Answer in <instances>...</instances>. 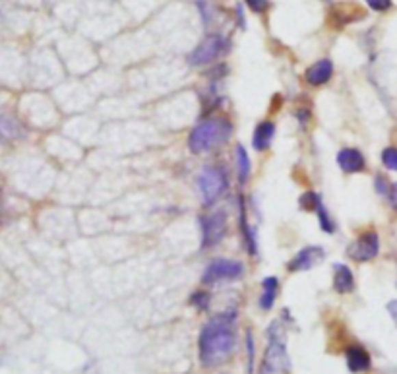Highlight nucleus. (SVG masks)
Segmentation results:
<instances>
[{"label": "nucleus", "instance_id": "9d476101", "mask_svg": "<svg viewBox=\"0 0 397 374\" xmlns=\"http://www.w3.org/2000/svg\"><path fill=\"white\" fill-rule=\"evenodd\" d=\"M238 210H240V233H242V240H244V250L250 256H258V231L248 223L244 196H240V200H238Z\"/></svg>", "mask_w": 397, "mask_h": 374}, {"label": "nucleus", "instance_id": "b1692460", "mask_svg": "<svg viewBox=\"0 0 397 374\" xmlns=\"http://www.w3.org/2000/svg\"><path fill=\"white\" fill-rule=\"evenodd\" d=\"M246 2V6H248L250 10L256 12V14H261V12H266L270 8V0H244Z\"/></svg>", "mask_w": 397, "mask_h": 374}, {"label": "nucleus", "instance_id": "bb28decb", "mask_svg": "<svg viewBox=\"0 0 397 374\" xmlns=\"http://www.w3.org/2000/svg\"><path fill=\"white\" fill-rule=\"evenodd\" d=\"M386 308H387V312H389V316L394 318V322H396V326H397V299L396 301H389Z\"/></svg>", "mask_w": 397, "mask_h": 374}, {"label": "nucleus", "instance_id": "f03ea898", "mask_svg": "<svg viewBox=\"0 0 397 374\" xmlns=\"http://www.w3.org/2000/svg\"><path fill=\"white\" fill-rule=\"evenodd\" d=\"M233 134V125L223 116H214L194 126L188 136V148L192 153H207L212 149L221 148Z\"/></svg>", "mask_w": 397, "mask_h": 374}, {"label": "nucleus", "instance_id": "f8f14e48", "mask_svg": "<svg viewBox=\"0 0 397 374\" xmlns=\"http://www.w3.org/2000/svg\"><path fill=\"white\" fill-rule=\"evenodd\" d=\"M331 76H333V62L329 58H320L312 66H308L305 72V79L312 88H320V86L328 84Z\"/></svg>", "mask_w": 397, "mask_h": 374}, {"label": "nucleus", "instance_id": "7ed1b4c3", "mask_svg": "<svg viewBox=\"0 0 397 374\" xmlns=\"http://www.w3.org/2000/svg\"><path fill=\"white\" fill-rule=\"evenodd\" d=\"M260 373L264 374H289L291 373V357L287 351V338L281 320H275L268 328V349L264 355Z\"/></svg>", "mask_w": 397, "mask_h": 374}, {"label": "nucleus", "instance_id": "4be33fe9", "mask_svg": "<svg viewBox=\"0 0 397 374\" xmlns=\"http://www.w3.org/2000/svg\"><path fill=\"white\" fill-rule=\"evenodd\" d=\"M246 353H248V364H246V369H248V374H254L256 345H254V336H252V332H248V334H246Z\"/></svg>", "mask_w": 397, "mask_h": 374}, {"label": "nucleus", "instance_id": "4468645a", "mask_svg": "<svg viewBox=\"0 0 397 374\" xmlns=\"http://www.w3.org/2000/svg\"><path fill=\"white\" fill-rule=\"evenodd\" d=\"M333 289L340 295L355 291V275L347 264H333Z\"/></svg>", "mask_w": 397, "mask_h": 374}, {"label": "nucleus", "instance_id": "412c9836", "mask_svg": "<svg viewBox=\"0 0 397 374\" xmlns=\"http://www.w3.org/2000/svg\"><path fill=\"white\" fill-rule=\"evenodd\" d=\"M209 303H212V295L207 291H194L192 297H190V305L196 310H207Z\"/></svg>", "mask_w": 397, "mask_h": 374}, {"label": "nucleus", "instance_id": "6e6552de", "mask_svg": "<svg viewBox=\"0 0 397 374\" xmlns=\"http://www.w3.org/2000/svg\"><path fill=\"white\" fill-rule=\"evenodd\" d=\"M378 252H380V237L376 231L370 229L353 240L347 249V256L355 262H370L378 256Z\"/></svg>", "mask_w": 397, "mask_h": 374}, {"label": "nucleus", "instance_id": "393cba45", "mask_svg": "<svg viewBox=\"0 0 397 374\" xmlns=\"http://www.w3.org/2000/svg\"><path fill=\"white\" fill-rule=\"evenodd\" d=\"M374 186H376V192H378V194H382V196H389V190H392V186L387 184L386 177L378 175V177H376Z\"/></svg>", "mask_w": 397, "mask_h": 374}, {"label": "nucleus", "instance_id": "20e7f679", "mask_svg": "<svg viewBox=\"0 0 397 374\" xmlns=\"http://www.w3.org/2000/svg\"><path fill=\"white\" fill-rule=\"evenodd\" d=\"M196 182H198L200 194L204 198V204H214L229 188L227 171L223 169V167H219V165H207V167L200 171Z\"/></svg>", "mask_w": 397, "mask_h": 374}, {"label": "nucleus", "instance_id": "aec40b11", "mask_svg": "<svg viewBox=\"0 0 397 374\" xmlns=\"http://www.w3.org/2000/svg\"><path fill=\"white\" fill-rule=\"evenodd\" d=\"M316 214H318V223H320V229L331 235V233L335 231V221H333V219H331V216H329L328 208L322 204L320 208H318Z\"/></svg>", "mask_w": 397, "mask_h": 374}, {"label": "nucleus", "instance_id": "39448f33", "mask_svg": "<svg viewBox=\"0 0 397 374\" xmlns=\"http://www.w3.org/2000/svg\"><path fill=\"white\" fill-rule=\"evenodd\" d=\"M200 229H202V249L217 247L227 235V214L223 210L209 212L200 216Z\"/></svg>", "mask_w": 397, "mask_h": 374}, {"label": "nucleus", "instance_id": "5701e85b", "mask_svg": "<svg viewBox=\"0 0 397 374\" xmlns=\"http://www.w3.org/2000/svg\"><path fill=\"white\" fill-rule=\"evenodd\" d=\"M382 163L389 171H397V148H386L382 151Z\"/></svg>", "mask_w": 397, "mask_h": 374}, {"label": "nucleus", "instance_id": "9b49d317", "mask_svg": "<svg viewBox=\"0 0 397 374\" xmlns=\"http://www.w3.org/2000/svg\"><path fill=\"white\" fill-rule=\"evenodd\" d=\"M337 165L343 173H363L366 169V159L363 151L357 148H343L337 151Z\"/></svg>", "mask_w": 397, "mask_h": 374}, {"label": "nucleus", "instance_id": "423d86ee", "mask_svg": "<svg viewBox=\"0 0 397 374\" xmlns=\"http://www.w3.org/2000/svg\"><path fill=\"white\" fill-rule=\"evenodd\" d=\"M229 49V39L223 37L221 34H212L205 37L204 41L200 45L194 49L190 53V64L192 66H205L209 62H214L216 58H219L221 55H225Z\"/></svg>", "mask_w": 397, "mask_h": 374}, {"label": "nucleus", "instance_id": "0eeeda50", "mask_svg": "<svg viewBox=\"0 0 397 374\" xmlns=\"http://www.w3.org/2000/svg\"><path fill=\"white\" fill-rule=\"evenodd\" d=\"M244 273L242 262L231 260V258H217L205 268L202 282L207 285L221 284V282H237Z\"/></svg>", "mask_w": 397, "mask_h": 374}, {"label": "nucleus", "instance_id": "dca6fc26", "mask_svg": "<svg viewBox=\"0 0 397 374\" xmlns=\"http://www.w3.org/2000/svg\"><path fill=\"white\" fill-rule=\"evenodd\" d=\"M279 279L275 275H268L264 282H261V295L258 305L261 310H272V306L275 305L277 297H279Z\"/></svg>", "mask_w": 397, "mask_h": 374}, {"label": "nucleus", "instance_id": "cd10ccee", "mask_svg": "<svg viewBox=\"0 0 397 374\" xmlns=\"http://www.w3.org/2000/svg\"><path fill=\"white\" fill-rule=\"evenodd\" d=\"M389 202H392V208L397 212V182L392 184V190H389Z\"/></svg>", "mask_w": 397, "mask_h": 374}, {"label": "nucleus", "instance_id": "2eb2a0df", "mask_svg": "<svg viewBox=\"0 0 397 374\" xmlns=\"http://www.w3.org/2000/svg\"><path fill=\"white\" fill-rule=\"evenodd\" d=\"M273 138H275V125H273L272 121H261L260 125L256 126V130H254L252 146L258 151H266L273 144Z\"/></svg>", "mask_w": 397, "mask_h": 374}, {"label": "nucleus", "instance_id": "f257e3e1", "mask_svg": "<svg viewBox=\"0 0 397 374\" xmlns=\"http://www.w3.org/2000/svg\"><path fill=\"white\" fill-rule=\"evenodd\" d=\"M237 347V316L235 312H221L214 316L200 332L198 355L205 369H217L231 361Z\"/></svg>", "mask_w": 397, "mask_h": 374}, {"label": "nucleus", "instance_id": "1a4fd4ad", "mask_svg": "<svg viewBox=\"0 0 397 374\" xmlns=\"http://www.w3.org/2000/svg\"><path fill=\"white\" fill-rule=\"evenodd\" d=\"M326 256V250L320 245H308L305 249H300L295 256L291 258V262L287 264V270L289 272H307L312 270L318 262L324 260Z\"/></svg>", "mask_w": 397, "mask_h": 374}, {"label": "nucleus", "instance_id": "a211bd4d", "mask_svg": "<svg viewBox=\"0 0 397 374\" xmlns=\"http://www.w3.org/2000/svg\"><path fill=\"white\" fill-rule=\"evenodd\" d=\"M235 158H237V171H238V182L240 184H246L250 179V158L246 153L244 146L238 144L237 149H235Z\"/></svg>", "mask_w": 397, "mask_h": 374}, {"label": "nucleus", "instance_id": "ddd939ff", "mask_svg": "<svg viewBox=\"0 0 397 374\" xmlns=\"http://www.w3.org/2000/svg\"><path fill=\"white\" fill-rule=\"evenodd\" d=\"M345 361H347V369L355 374L366 373V371H370V366H372L370 355H368V351H366L364 347H361V345H351V347H347V351H345Z\"/></svg>", "mask_w": 397, "mask_h": 374}, {"label": "nucleus", "instance_id": "a878e982", "mask_svg": "<svg viewBox=\"0 0 397 374\" xmlns=\"http://www.w3.org/2000/svg\"><path fill=\"white\" fill-rule=\"evenodd\" d=\"M364 2L376 12H386L392 6V0H364Z\"/></svg>", "mask_w": 397, "mask_h": 374}, {"label": "nucleus", "instance_id": "f3484780", "mask_svg": "<svg viewBox=\"0 0 397 374\" xmlns=\"http://www.w3.org/2000/svg\"><path fill=\"white\" fill-rule=\"evenodd\" d=\"M22 126L12 114L0 113V138H4V140H18V138H22Z\"/></svg>", "mask_w": 397, "mask_h": 374}, {"label": "nucleus", "instance_id": "6ab92c4d", "mask_svg": "<svg viewBox=\"0 0 397 374\" xmlns=\"http://www.w3.org/2000/svg\"><path fill=\"white\" fill-rule=\"evenodd\" d=\"M322 204H324V202H322L320 194L314 192V190H308V192H305L300 198H298V205H300V210H305V212H318V208Z\"/></svg>", "mask_w": 397, "mask_h": 374}]
</instances>
